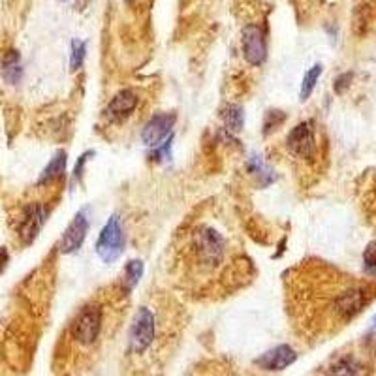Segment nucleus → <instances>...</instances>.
<instances>
[{
	"mask_svg": "<svg viewBox=\"0 0 376 376\" xmlns=\"http://www.w3.org/2000/svg\"><path fill=\"white\" fill-rule=\"evenodd\" d=\"M64 170H66V153L64 151H59V153L51 158V162L45 166V170L40 175V185H47V183H53V181L61 179L64 175Z\"/></svg>",
	"mask_w": 376,
	"mask_h": 376,
	"instance_id": "13",
	"label": "nucleus"
},
{
	"mask_svg": "<svg viewBox=\"0 0 376 376\" xmlns=\"http://www.w3.org/2000/svg\"><path fill=\"white\" fill-rule=\"evenodd\" d=\"M70 68L72 70H80L81 64L85 62V53H87V43L81 42V40H72L70 43Z\"/></svg>",
	"mask_w": 376,
	"mask_h": 376,
	"instance_id": "18",
	"label": "nucleus"
},
{
	"mask_svg": "<svg viewBox=\"0 0 376 376\" xmlns=\"http://www.w3.org/2000/svg\"><path fill=\"white\" fill-rule=\"evenodd\" d=\"M369 369L367 365L356 356H343V358L335 359L333 363L329 365L324 376H367Z\"/></svg>",
	"mask_w": 376,
	"mask_h": 376,
	"instance_id": "12",
	"label": "nucleus"
},
{
	"mask_svg": "<svg viewBox=\"0 0 376 376\" xmlns=\"http://www.w3.org/2000/svg\"><path fill=\"white\" fill-rule=\"evenodd\" d=\"M286 147H288L292 156H296L299 160H315L318 156V137H316L315 124L310 121L297 124L286 137Z\"/></svg>",
	"mask_w": 376,
	"mask_h": 376,
	"instance_id": "5",
	"label": "nucleus"
},
{
	"mask_svg": "<svg viewBox=\"0 0 376 376\" xmlns=\"http://www.w3.org/2000/svg\"><path fill=\"white\" fill-rule=\"evenodd\" d=\"M137 94L134 91H121L119 94H115L112 98V102L105 107V119H110L112 123H121L124 119H128L132 115V112L136 110L137 105Z\"/></svg>",
	"mask_w": 376,
	"mask_h": 376,
	"instance_id": "11",
	"label": "nucleus"
},
{
	"mask_svg": "<svg viewBox=\"0 0 376 376\" xmlns=\"http://www.w3.org/2000/svg\"><path fill=\"white\" fill-rule=\"evenodd\" d=\"M8 260H10V256H8V250H6V248L0 247V273L6 269Z\"/></svg>",
	"mask_w": 376,
	"mask_h": 376,
	"instance_id": "23",
	"label": "nucleus"
},
{
	"mask_svg": "<svg viewBox=\"0 0 376 376\" xmlns=\"http://www.w3.org/2000/svg\"><path fill=\"white\" fill-rule=\"evenodd\" d=\"M223 121L230 132H241L243 123H245V115L239 105H226L223 110Z\"/></svg>",
	"mask_w": 376,
	"mask_h": 376,
	"instance_id": "17",
	"label": "nucleus"
},
{
	"mask_svg": "<svg viewBox=\"0 0 376 376\" xmlns=\"http://www.w3.org/2000/svg\"><path fill=\"white\" fill-rule=\"evenodd\" d=\"M87 232H89V215H87V211H80V213L72 218V223L68 224V228H66V232L62 235L61 253H77L81 245H83V241H85Z\"/></svg>",
	"mask_w": 376,
	"mask_h": 376,
	"instance_id": "9",
	"label": "nucleus"
},
{
	"mask_svg": "<svg viewBox=\"0 0 376 376\" xmlns=\"http://www.w3.org/2000/svg\"><path fill=\"white\" fill-rule=\"evenodd\" d=\"M243 53L248 64L253 66H262L267 57V47H265V32L258 25H247L243 29Z\"/></svg>",
	"mask_w": 376,
	"mask_h": 376,
	"instance_id": "8",
	"label": "nucleus"
},
{
	"mask_svg": "<svg viewBox=\"0 0 376 376\" xmlns=\"http://www.w3.org/2000/svg\"><path fill=\"white\" fill-rule=\"evenodd\" d=\"M2 75L8 83H19L21 75H23V68H21V57H19L17 51H8L4 55V61H2Z\"/></svg>",
	"mask_w": 376,
	"mask_h": 376,
	"instance_id": "14",
	"label": "nucleus"
},
{
	"mask_svg": "<svg viewBox=\"0 0 376 376\" xmlns=\"http://www.w3.org/2000/svg\"><path fill=\"white\" fill-rule=\"evenodd\" d=\"M124 247H126V235H124L121 218L117 215H112L96 239V254L105 264H113L121 258Z\"/></svg>",
	"mask_w": 376,
	"mask_h": 376,
	"instance_id": "2",
	"label": "nucleus"
},
{
	"mask_svg": "<svg viewBox=\"0 0 376 376\" xmlns=\"http://www.w3.org/2000/svg\"><path fill=\"white\" fill-rule=\"evenodd\" d=\"M226 253H228V243L218 230L209 224H202L192 230L188 254H190L192 267L196 271H218L220 265L226 262Z\"/></svg>",
	"mask_w": 376,
	"mask_h": 376,
	"instance_id": "1",
	"label": "nucleus"
},
{
	"mask_svg": "<svg viewBox=\"0 0 376 376\" xmlns=\"http://www.w3.org/2000/svg\"><path fill=\"white\" fill-rule=\"evenodd\" d=\"M369 207H370V218H373V223L376 224V185L373 186V196H370Z\"/></svg>",
	"mask_w": 376,
	"mask_h": 376,
	"instance_id": "22",
	"label": "nucleus"
},
{
	"mask_svg": "<svg viewBox=\"0 0 376 376\" xmlns=\"http://www.w3.org/2000/svg\"><path fill=\"white\" fill-rule=\"evenodd\" d=\"M296 359L297 354L292 346L280 345L262 354L258 359H254V365L264 370H284L286 367H290Z\"/></svg>",
	"mask_w": 376,
	"mask_h": 376,
	"instance_id": "10",
	"label": "nucleus"
},
{
	"mask_svg": "<svg viewBox=\"0 0 376 376\" xmlns=\"http://www.w3.org/2000/svg\"><path fill=\"white\" fill-rule=\"evenodd\" d=\"M283 112H269L267 115H265V121H264V134H271L273 130H277L278 126H280V123H283Z\"/></svg>",
	"mask_w": 376,
	"mask_h": 376,
	"instance_id": "21",
	"label": "nucleus"
},
{
	"mask_svg": "<svg viewBox=\"0 0 376 376\" xmlns=\"http://www.w3.org/2000/svg\"><path fill=\"white\" fill-rule=\"evenodd\" d=\"M143 275V262L142 260H132L124 265L123 271V288L124 292H130L136 288V284L140 283V278Z\"/></svg>",
	"mask_w": 376,
	"mask_h": 376,
	"instance_id": "16",
	"label": "nucleus"
},
{
	"mask_svg": "<svg viewBox=\"0 0 376 376\" xmlns=\"http://www.w3.org/2000/svg\"><path fill=\"white\" fill-rule=\"evenodd\" d=\"M177 117L175 113H158L149 121L142 130V142L145 147L156 149L173 136V124Z\"/></svg>",
	"mask_w": 376,
	"mask_h": 376,
	"instance_id": "7",
	"label": "nucleus"
},
{
	"mask_svg": "<svg viewBox=\"0 0 376 376\" xmlns=\"http://www.w3.org/2000/svg\"><path fill=\"white\" fill-rule=\"evenodd\" d=\"M363 262H365V271L369 273L373 278H376V241L375 243H370L369 247H367Z\"/></svg>",
	"mask_w": 376,
	"mask_h": 376,
	"instance_id": "20",
	"label": "nucleus"
},
{
	"mask_svg": "<svg viewBox=\"0 0 376 376\" xmlns=\"http://www.w3.org/2000/svg\"><path fill=\"white\" fill-rule=\"evenodd\" d=\"M100 329H102V310L94 305H89L75 315L70 326V335L81 346H91L98 339Z\"/></svg>",
	"mask_w": 376,
	"mask_h": 376,
	"instance_id": "3",
	"label": "nucleus"
},
{
	"mask_svg": "<svg viewBox=\"0 0 376 376\" xmlns=\"http://www.w3.org/2000/svg\"><path fill=\"white\" fill-rule=\"evenodd\" d=\"M47 215H50V209L40 202L25 205V209L21 211L17 218V235L21 243L31 245L32 241L36 239V235L40 234V230L47 220Z\"/></svg>",
	"mask_w": 376,
	"mask_h": 376,
	"instance_id": "6",
	"label": "nucleus"
},
{
	"mask_svg": "<svg viewBox=\"0 0 376 376\" xmlns=\"http://www.w3.org/2000/svg\"><path fill=\"white\" fill-rule=\"evenodd\" d=\"M248 172L254 173V175L258 177L260 185H264V186H269L273 181L277 179L275 172H273L271 167L267 166L262 158H260L258 154H253V156H250V160H248Z\"/></svg>",
	"mask_w": 376,
	"mask_h": 376,
	"instance_id": "15",
	"label": "nucleus"
},
{
	"mask_svg": "<svg viewBox=\"0 0 376 376\" xmlns=\"http://www.w3.org/2000/svg\"><path fill=\"white\" fill-rule=\"evenodd\" d=\"M154 333H156V324L153 313L147 307H140L130 324L128 350L132 354H143L153 345Z\"/></svg>",
	"mask_w": 376,
	"mask_h": 376,
	"instance_id": "4",
	"label": "nucleus"
},
{
	"mask_svg": "<svg viewBox=\"0 0 376 376\" xmlns=\"http://www.w3.org/2000/svg\"><path fill=\"white\" fill-rule=\"evenodd\" d=\"M320 74H322L320 64L313 66V68L308 70L307 74H305V80H303V85H301V100H307L308 96L313 94V91H315V87H316V81H318Z\"/></svg>",
	"mask_w": 376,
	"mask_h": 376,
	"instance_id": "19",
	"label": "nucleus"
}]
</instances>
